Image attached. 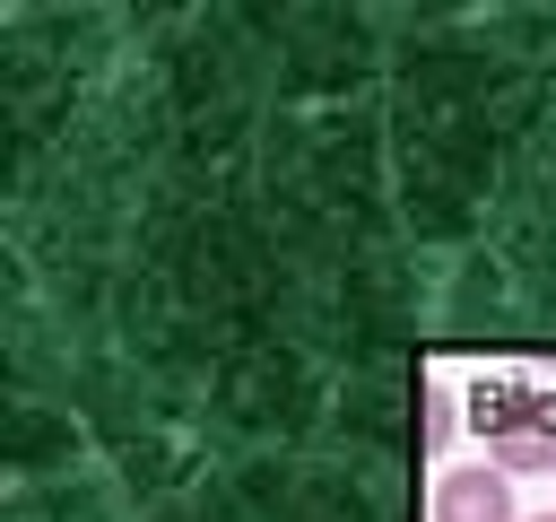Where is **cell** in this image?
Returning a JSON list of instances; mask_svg holds the SVG:
<instances>
[{"instance_id":"1","label":"cell","mask_w":556,"mask_h":522,"mask_svg":"<svg viewBox=\"0 0 556 522\" xmlns=\"http://www.w3.org/2000/svg\"><path fill=\"white\" fill-rule=\"evenodd\" d=\"M434 522H521V513H513V478H504L495 461L443 470V478H434Z\"/></svg>"},{"instance_id":"2","label":"cell","mask_w":556,"mask_h":522,"mask_svg":"<svg viewBox=\"0 0 556 522\" xmlns=\"http://www.w3.org/2000/svg\"><path fill=\"white\" fill-rule=\"evenodd\" d=\"M486 461H495L504 478L556 470V418H547V409H513V418H486Z\"/></svg>"},{"instance_id":"3","label":"cell","mask_w":556,"mask_h":522,"mask_svg":"<svg viewBox=\"0 0 556 522\" xmlns=\"http://www.w3.org/2000/svg\"><path fill=\"white\" fill-rule=\"evenodd\" d=\"M452 426H460V418H452V400H443V391H426V452H443V444H452Z\"/></svg>"},{"instance_id":"4","label":"cell","mask_w":556,"mask_h":522,"mask_svg":"<svg viewBox=\"0 0 556 522\" xmlns=\"http://www.w3.org/2000/svg\"><path fill=\"white\" fill-rule=\"evenodd\" d=\"M530 522H556V513H530Z\"/></svg>"}]
</instances>
